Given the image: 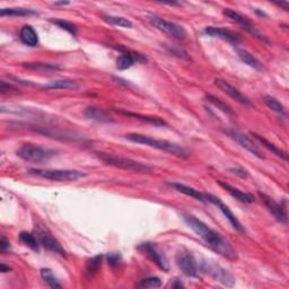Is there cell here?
<instances>
[{
    "label": "cell",
    "mask_w": 289,
    "mask_h": 289,
    "mask_svg": "<svg viewBox=\"0 0 289 289\" xmlns=\"http://www.w3.org/2000/svg\"><path fill=\"white\" fill-rule=\"evenodd\" d=\"M184 222L188 224V226L199 235L205 242L209 245L210 249H213L215 252L221 254L222 257L230 259V260H236L237 253L232 245L224 239V237L210 228L207 224L201 222L200 219L196 218L195 216L191 215H184Z\"/></svg>",
    "instance_id": "cell-1"
},
{
    "label": "cell",
    "mask_w": 289,
    "mask_h": 289,
    "mask_svg": "<svg viewBox=\"0 0 289 289\" xmlns=\"http://www.w3.org/2000/svg\"><path fill=\"white\" fill-rule=\"evenodd\" d=\"M127 140L135 142V144L148 146V147H152L155 149L162 150V152L168 153L173 156L180 157V158H187L189 156L188 150L183 148L182 146H180L175 142H171L167 140H162V139H156V138L140 135V133H128V135L124 136Z\"/></svg>",
    "instance_id": "cell-2"
},
{
    "label": "cell",
    "mask_w": 289,
    "mask_h": 289,
    "mask_svg": "<svg viewBox=\"0 0 289 289\" xmlns=\"http://www.w3.org/2000/svg\"><path fill=\"white\" fill-rule=\"evenodd\" d=\"M95 154H96V156L100 158L103 163H105L106 165L122 168V170L126 171L137 172V173H150V172H153V167L146 165V164H142L140 162L133 161V159L130 158L115 156V155L102 152H97Z\"/></svg>",
    "instance_id": "cell-3"
},
{
    "label": "cell",
    "mask_w": 289,
    "mask_h": 289,
    "mask_svg": "<svg viewBox=\"0 0 289 289\" xmlns=\"http://www.w3.org/2000/svg\"><path fill=\"white\" fill-rule=\"evenodd\" d=\"M16 154L17 156L25 162L42 164L52 158L55 155V152L40 145L24 144L20 148H18Z\"/></svg>",
    "instance_id": "cell-4"
},
{
    "label": "cell",
    "mask_w": 289,
    "mask_h": 289,
    "mask_svg": "<svg viewBox=\"0 0 289 289\" xmlns=\"http://www.w3.org/2000/svg\"><path fill=\"white\" fill-rule=\"evenodd\" d=\"M29 173L41 176L43 179L57 181V182H71L86 176L84 172L76 170H29Z\"/></svg>",
    "instance_id": "cell-5"
},
{
    "label": "cell",
    "mask_w": 289,
    "mask_h": 289,
    "mask_svg": "<svg viewBox=\"0 0 289 289\" xmlns=\"http://www.w3.org/2000/svg\"><path fill=\"white\" fill-rule=\"evenodd\" d=\"M201 269L204 270V273L209 275L211 278L215 279L216 282L225 285L227 287H233L235 284V278L233 277V275L228 273L226 269H224L222 266L217 265L214 261H205L202 262Z\"/></svg>",
    "instance_id": "cell-6"
},
{
    "label": "cell",
    "mask_w": 289,
    "mask_h": 289,
    "mask_svg": "<svg viewBox=\"0 0 289 289\" xmlns=\"http://www.w3.org/2000/svg\"><path fill=\"white\" fill-rule=\"evenodd\" d=\"M149 21L150 24L154 25L155 27L159 29V31L178 38V40H184L188 35V33L183 26H181V25L176 23H173V21L164 19L157 15H150Z\"/></svg>",
    "instance_id": "cell-7"
},
{
    "label": "cell",
    "mask_w": 289,
    "mask_h": 289,
    "mask_svg": "<svg viewBox=\"0 0 289 289\" xmlns=\"http://www.w3.org/2000/svg\"><path fill=\"white\" fill-rule=\"evenodd\" d=\"M176 265L182 273L188 277L196 278L199 275V266L195 256L191 252L181 251L176 254Z\"/></svg>",
    "instance_id": "cell-8"
},
{
    "label": "cell",
    "mask_w": 289,
    "mask_h": 289,
    "mask_svg": "<svg viewBox=\"0 0 289 289\" xmlns=\"http://www.w3.org/2000/svg\"><path fill=\"white\" fill-rule=\"evenodd\" d=\"M113 47L121 52V54L119 55V58L116 59V68H118L119 70H126V69L132 67L136 62L144 63L147 61V58L139 52L128 50L123 46H113Z\"/></svg>",
    "instance_id": "cell-9"
},
{
    "label": "cell",
    "mask_w": 289,
    "mask_h": 289,
    "mask_svg": "<svg viewBox=\"0 0 289 289\" xmlns=\"http://www.w3.org/2000/svg\"><path fill=\"white\" fill-rule=\"evenodd\" d=\"M223 12H224V15H226L228 18H231L232 20L236 21V23L239 24V25H241V26H242L245 29V31L249 32L250 34H252L253 36H256L257 38H259V40H261L263 42L269 43L268 38H267L266 36L261 35V34L259 33L256 28H254L253 24L251 23V21H250V19L248 18V17H245L242 14H240V12H237L235 10L231 9V8H225Z\"/></svg>",
    "instance_id": "cell-10"
},
{
    "label": "cell",
    "mask_w": 289,
    "mask_h": 289,
    "mask_svg": "<svg viewBox=\"0 0 289 289\" xmlns=\"http://www.w3.org/2000/svg\"><path fill=\"white\" fill-rule=\"evenodd\" d=\"M227 135L230 136L233 140H235L237 144H239L241 147H243L244 149H247L248 152L251 153L254 156L260 158V159H265V155L262 154V152L259 149L254 142L250 139V138L244 135V133L234 130V129H231V130H227Z\"/></svg>",
    "instance_id": "cell-11"
},
{
    "label": "cell",
    "mask_w": 289,
    "mask_h": 289,
    "mask_svg": "<svg viewBox=\"0 0 289 289\" xmlns=\"http://www.w3.org/2000/svg\"><path fill=\"white\" fill-rule=\"evenodd\" d=\"M205 196H206V201H207V202H210V204H214V205L217 206L218 208H219V210H221L222 213H223V215L225 216L227 221L231 223V225H232L233 227H234L237 232H241V233H244V232H245L244 227L242 226V224L240 223L239 219L236 218V216L232 213L231 209L228 208V207H227L226 205L223 204L222 200L219 199L218 197L210 195V193H208V195H207V193H206Z\"/></svg>",
    "instance_id": "cell-12"
},
{
    "label": "cell",
    "mask_w": 289,
    "mask_h": 289,
    "mask_svg": "<svg viewBox=\"0 0 289 289\" xmlns=\"http://www.w3.org/2000/svg\"><path fill=\"white\" fill-rule=\"evenodd\" d=\"M259 196L261 197V200L263 201V204L266 205L267 209H268L271 214H273L274 217L277 219L278 222L283 224H287V208L286 204H278L276 202L273 198H270L268 196H266L265 193L259 192Z\"/></svg>",
    "instance_id": "cell-13"
},
{
    "label": "cell",
    "mask_w": 289,
    "mask_h": 289,
    "mask_svg": "<svg viewBox=\"0 0 289 289\" xmlns=\"http://www.w3.org/2000/svg\"><path fill=\"white\" fill-rule=\"evenodd\" d=\"M215 85L217 87L223 90L224 93L227 94L228 96L232 97L233 100H235L236 102H239L240 104L242 105H247V106H251L252 103L249 100L248 96H245L243 93H241L239 89L235 88L234 86H232L227 80L222 79V78H216L215 79Z\"/></svg>",
    "instance_id": "cell-14"
},
{
    "label": "cell",
    "mask_w": 289,
    "mask_h": 289,
    "mask_svg": "<svg viewBox=\"0 0 289 289\" xmlns=\"http://www.w3.org/2000/svg\"><path fill=\"white\" fill-rule=\"evenodd\" d=\"M36 237H37L38 242H40V244L43 248H45L51 252L58 253L61 257L66 258V251H64V249L61 247V244H60L58 241L50 234V233L42 230V228H37Z\"/></svg>",
    "instance_id": "cell-15"
},
{
    "label": "cell",
    "mask_w": 289,
    "mask_h": 289,
    "mask_svg": "<svg viewBox=\"0 0 289 289\" xmlns=\"http://www.w3.org/2000/svg\"><path fill=\"white\" fill-rule=\"evenodd\" d=\"M138 250H140L141 252L147 254V256L150 258V260H153L155 263H156L158 268H161L163 271L168 270L166 259L161 252L158 251V249L156 245H155V243H150V242L141 243L139 247H138Z\"/></svg>",
    "instance_id": "cell-16"
},
{
    "label": "cell",
    "mask_w": 289,
    "mask_h": 289,
    "mask_svg": "<svg viewBox=\"0 0 289 289\" xmlns=\"http://www.w3.org/2000/svg\"><path fill=\"white\" fill-rule=\"evenodd\" d=\"M205 34L211 37H218L222 38L224 41H227L232 43V44H239L241 42V36L239 34L231 31V29L223 28V27H216V26H208L205 28Z\"/></svg>",
    "instance_id": "cell-17"
},
{
    "label": "cell",
    "mask_w": 289,
    "mask_h": 289,
    "mask_svg": "<svg viewBox=\"0 0 289 289\" xmlns=\"http://www.w3.org/2000/svg\"><path fill=\"white\" fill-rule=\"evenodd\" d=\"M85 116L87 119L93 120V121H96V122H102V123L113 122L112 116L107 113L105 110H103L101 109V107H97V106H88L85 111Z\"/></svg>",
    "instance_id": "cell-18"
},
{
    "label": "cell",
    "mask_w": 289,
    "mask_h": 289,
    "mask_svg": "<svg viewBox=\"0 0 289 289\" xmlns=\"http://www.w3.org/2000/svg\"><path fill=\"white\" fill-rule=\"evenodd\" d=\"M168 185L173 188L174 190H176L178 192L183 193V195H185V196L191 197V198H193V199L199 200L201 202H207L205 193H201V192L198 191V190L193 189L191 187H188V185L182 184V183H178V182H171V183H168Z\"/></svg>",
    "instance_id": "cell-19"
},
{
    "label": "cell",
    "mask_w": 289,
    "mask_h": 289,
    "mask_svg": "<svg viewBox=\"0 0 289 289\" xmlns=\"http://www.w3.org/2000/svg\"><path fill=\"white\" fill-rule=\"evenodd\" d=\"M218 183L221 187L225 189L232 197H234L235 199H237L239 201L244 202V204H252V202L254 201V197L252 195H250V193L241 191V190H239L237 188L232 187V185L228 183L222 182V181H218Z\"/></svg>",
    "instance_id": "cell-20"
},
{
    "label": "cell",
    "mask_w": 289,
    "mask_h": 289,
    "mask_svg": "<svg viewBox=\"0 0 289 289\" xmlns=\"http://www.w3.org/2000/svg\"><path fill=\"white\" fill-rule=\"evenodd\" d=\"M119 113L126 115V116H128V118L139 120V121H141V122L150 123V124H154V126H157V127H163V126H166L167 124L163 119L158 118V116L144 115V114H139V113H133V112H129V111H120Z\"/></svg>",
    "instance_id": "cell-21"
},
{
    "label": "cell",
    "mask_w": 289,
    "mask_h": 289,
    "mask_svg": "<svg viewBox=\"0 0 289 289\" xmlns=\"http://www.w3.org/2000/svg\"><path fill=\"white\" fill-rule=\"evenodd\" d=\"M19 37L24 44L28 46H36L38 44V36L31 25H24L19 32Z\"/></svg>",
    "instance_id": "cell-22"
},
{
    "label": "cell",
    "mask_w": 289,
    "mask_h": 289,
    "mask_svg": "<svg viewBox=\"0 0 289 289\" xmlns=\"http://www.w3.org/2000/svg\"><path fill=\"white\" fill-rule=\"evenodd\" d=\"M23 67L28 69V70L37 71V72H55L60 70V66L53 63L47 62H26L23 63Z\"/></svg>",
    "instance_id": "cell-23"
},
{
    "label": "cell",
    "mask_w": 289,
    "mask_h": 289,
    "mask_svg": "<svg viewBox=\"0 0 289 289\" xmlns=\"http://www.w3.org/2000/svg\"><path fill=\"white\" fill-rule=\"evenodd\" d=\"M43 88L50 89V90H57V89H77L78 88V84L77 81L72 79H57L52 80L50 83L45 84Z\"/></svg>",
    "instance_id": "cell-24"
},
{
    "label": "cell",
    "mask_w": 289,
    "mask_h": 289,
    "mask_svg": "<svg viewBox=\"0 0 289 289\" xmlns=\"http://www.w3.org/2000/svg\"><path fill=\"white\" fill-rule=\"evenodd\" d=\"M252 136L256 138V139L260 142V144L263 146V147H266L268 150H270L271 153L275 154V155H277L278 157L280 158H283L284 161H287L288 157H287V154L284 152V150H282L280 148H278L277 146H276L274 142H271L269 140H267L265 137H261L260 135H257V133H252Z\"/></svg>",
    "instance_id": "cell-25"
},
{
    "label": "cell",
    "mask_w": 289,
    "mask_h": 289,
    "mask_svg": "<svg viewBox=\"0 0 289 289\" xmlns=\"http://www.w3.org/2000/svg\"><path fill=\"white\" fill-rule=\"evenodd\" d=\"M236 51H237V55H239V58L242 60L245 64H248V66L252 67L254 69H261L262 67L261 62L259 61V60L254 57L253 54L250 53L249 51L244 49H237Z\"/></svg>",
    "instance_id": "cell-26"
},
{
    "label": "cell",
    "mask_w": 289,
    "mask_h": 289,
    "mask_svg": "<svg viewBox=\"0 0 289 289\" xmlns=\"http://www.w3.org/2000/svg\"><path fill=\"white\" fill-rule=\"evenodd\" d=\"M37 12L33 9H28V8H2L0 10V16L5 17V16H29V15H35Z\"/></svg>",
    "instance_id": "cell-27"
},
{
    "label": "cell",
    "mask_w": 289,
    "mask_h": 289,
    "mask_svg": "<svg viewBox=\"0 0 289 289\" xmlns=\"http://www.w3.org/2000/svg\"><path fill=\"white\" fill-rule=\"evenodd\" d=\"M19 240L21 243H24L26 247H28L29 249H32L33 251L38 252L40 251V242H38L37 237L34 236L31 233H27V232H21L19 234Z\"/></svg>",
    "instance_id": "cell-28"
},
{
    "label": "cell",
    "mask_w": 289,
    "mask_h": 289,
    "mask_svg": "<svg viewBox=\"0 0 289 289\" xmlns=\"http://www.w3.org/2000/svg\"><path fill=\"white\" fill-rule=\"evenodd\" d=\"M265 103H266V105L268 106L271 111L276 112V113H278L282 116H286L287 115L286 114V110H285L284 105L276 97L270 96V95H267V96H265Z\"/></svg>",
    "instance_id": "cell-29"
},
{
    "label": "cell",
    "mask_w": 289,
    "mask_h": 289,
    "mask_svg": "<svg viewBox=\"0 0 289 289\" xmlns=\"http://www.w3.org/2000/svg\"><path fill=\"white\" fill-rule=\"evenodd\" d=\"M205 100H206L207 102H209L210 104H213L214 106L217 107V109L223 111L224 113L230 114V115H234V111L232 110V107H231L230 105H227L226 103H224L222 100H219V98L214 96V95H210V94L206 95Z\"/></svg>",
    "instance_id": "cell-30"
},
{
    "label": "cell",
    "mask_w": 289,
    "mask_h": 289,
    "mask_svg": "<svg viewBox=\"0 0 289 289\" xmlns=\"http://www.w3.org/2000/svg\"><path fill=\"white\" fill-rule=\"evenodd\" d=\"M106 23H109L110 25H114V26L119 27H124V28H131L132 23L129 19L124 18V17L120 16H104L103 17Z\"/></svg>",
    "instance_id": "cell-31"
},
{
    "label": "cell",
    "mask_w": 289,
    "mask_h": 289,
    "mask_svg": "<svg viewBox=\"0 0 289 289\" xmlns=\"http://www.w3.org/2000/svg\"><path fill=\"white\" fill-rule=\"evenodd\" d=\"M102 260H103L102 254H100V256H95L94 258L90 259V260H88L87 265H86V273H87V275H89L90 277H93V276L97 274V271L102 265Z\"/></svg>",
    "instance_id": "cell-32"
},
{
    "label": "cell",
    "mask_w": 289,
    "mask_h": 289,
    "mask_svg": "<svg viewBox=\"0 0 289 289\" xmlns=\"http://www.w3.org/2000/svg\"><path fill=\"white\" fill-rule=\"evenodd\" d=\"M41 277L43 278V280L47 284V286L50 288H61V285L59 284V282L55 278V276L53 275L52 271L47 268H43L41 269Z\"/></svg>",
    "instance_id": "cell-33"
},
{
    "label": "cell",
    "mask_w": 289,
    "mask_h": 289,
    "mask_svg": "<svg viewBox=\"0 0 289 289\" xmlns=\"http://www.w3.org/2000/svg\"><path fill=\"white\" fill-rule=\"evenodd\" d=\"M53 24L57 25L60 28L64 29V31H67L68 33L72 34V35L76 36L77 35V27L75 24H72L71 21H68V20H64V19H51Z\"/></svg>",
    "instance_id": "cell-34"
},
{
    "label": "cell",
    "mask_w": 289,
    "mask_h": 289,
    "mask_svg": "<svg viewBox=\"0 0 289 289\" xmlns=\"http://www.w3.org/2000/svg\"><path fill=\"white\" fill-rule=\"evenodd\" d=\"M161 285H162V280L159 279L158 277H149V278L142 279L139 284V287L157 288V287H161Z\"/></svg>",
    "instance_id": "cell-35"
},
{
    "label": "cell",
    "mask_w": 289,
    "mask_h": 289,
    "mask_svg": "<svg viewBox=\"0 0 289 289\" xmlns=\"http://www.w3.org/2000/svg\"><path fill=\"white\" fill-rule=\"evenodd\" d=\"M168 51L173 54L176 55V57L182 59V60H187V61H191V58H190V55L185 52L183 50H180V49H168Z\"/></svg>",
    "instance_id": "cell-36"
},
{
    "label": "cell",
    "mask_w": 289,
    "mask_h": 289,
    "mask_svg": "<svg viewBox=\"0 0 289 289\" xmlns=\"http://www.w3.org/2000/svg\"><path fill=\"white\" fill-rule=\"evenodd\" d=\"M120 262H121V257H120V254L110 253L109 256H107V263H109L110 266L115 267V266H118Z\"/></svg>",
    "instance_id": "cell-37"
},
{
    "label": "cell",
    "mask_w": 289,
    "mask_h": 289,
    "mask_svg": "<svg viewBox=\"0 0 289 289\" xmlns=\"http://www.w3.org/2000/svg\"><path fill=\"white\" fill-rule=\"evenodd\" d=\"M0 90H1V93H6V92H16V88L14 86L10 85V84H7L6 81H0Z\"/></svg>",
    "instance_id": "cell-38"
},
{
    "label": "cell",
    "mask_w": 289,
    "mask_h": 289,
    "mask_svg": "<svg viewBox=\"0 0 289 289\" xmlns=\"http://www.w3.org/2000/svg\"><path fill=\"white\" fill-rule=\"evenodd\" d=\"M0 249H1L2 253H6V252L9 251L10 243H9V241H7L5 239V237H2L1 241H0Z\"/></svg>",
    "instance_id": "cell-39"
},
{
    "label": "cell",
    "mask_w": 289,
    "mask_h": 289,
    "mask_svg": "<svg viewBox=\"0 0 289 289\" xmlns=\"http://www.w3.org/2000/svg\"><path fill=\"white\" fill-rule=\"evenodd\" d=\"M230 171L232 172V173L240 175L241 178H247V176L249 175V174H248V172L245 171V170H242V168H231Z\"/></svg>",
    "instance_id": "cell-40"
},
{
    "label": "cell",
    "mask_w": 289,
    "mask_h": 289,
    "mask_svg": "<svg viewBox=\"0 0 289 289\" xmlns=\"http://www.w3.org/2000/svg\"><path fill=\"white\" fill-rule=\"evenodd\" d=\"M10 270H11L10 267L3 265V263L0 265V271H1V273H8V271H10Z\"/></svg>",
    "instance_id": "cell-41"
},
{
    "label": "cell",
    "mask_w": 289,
    "mask_h": 289,
    "mask_svg": "<svg viewBox=\"0 0 289 289\" xmlns=\"http://www.w3.org/2000/svg\"><path fill=\"white\" fill-rule=\"evenodd\" d=\"M64 5H69V2H54V6H64Z\"/></svg>",
    "instance_id": "cell-42"
}]
</instances>
